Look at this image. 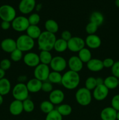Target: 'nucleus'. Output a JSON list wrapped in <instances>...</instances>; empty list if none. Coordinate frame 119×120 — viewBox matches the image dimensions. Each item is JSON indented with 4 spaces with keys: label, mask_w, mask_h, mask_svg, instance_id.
I'll list each match as a JSON object with an SVG mask.
<instances>
[{
    "label": "nucleus",
    "mask_w": 119,
    "mask_h": 120,
    "mask_svg": "<svg viewBox=\"0 0 119 120\" xmlns=\"http://www.w3.org/2000/svg\"><path fill=\"white\" fill-rule=\"evenodd\" d=\"M23 52L19 49H16L15 50L10 53V59L15 62H18L23 59Z\"/></svg>",
    "instance_id": "35"
},
{
    "label": "nucleus",
    "mask_w": 119,
    "mask_h": 120,
    "mask_svg": "<svg viewBox=\"0 0 119 120\" xmlns=\"http://www.w3.org/2000/svg\"><path fill=\"white\" fill-rule=\"evenodd\" d=\"M49 101L54 105H60L62 104L65 98V94L61 90L55 89L49 94Z\"/></svg>",
    "instance_id": "15"
},
{
    "label": "nucleus",
    "mask_w": 119,
    "mask_h": 120,
    "mask_svg": "<svg viewBox=\"0 0 119 120\" xmlns=\"http://www.w3.org/2000/svg\"><path fill=\"white\" fill-rule=\"evenodd\" d=\"M62 76L61 73L57 71H50L47 80L52 84H61L62 80Z\"/></svg>",
    "instance_id": "31"
},
{
    "label": "nucleus",
    "mask_w": 119,
    "mask_h": 120,
    "mask_svg": "<svg viewBox=\"0 0 119 120\" xmlns=\"http://www.w3.org/2000/svg\"><path fill=\"white\" fill-rule=\"evenodd\" d=\"M16 17V10L12 6L5 4L0 7V18L2 21L12 22Z\"/></svg>",
    "instance_id": "6"
},
{
    "label": "nucleus",
    "mask_w": 119,
    "mask_h": 120,
    "mask_svg": "<svg viewBox=\"0 0 119 120\" xmlns=\"http://www.w3.org/2000/svg\"><path fill=\"white\" fill-rule=\"evenodd\" d=\"M67 65L71 71L79 73L84 67V63L80 60L78 56H72L70 57L67 62Z\"/></svg>",
    "instance_id": "14"
},
{
    "label": "nucleus",
    "mask_w": 119,
    "mask_h": 120,
    "mask_svg": "<svg viewBox=\"0 0 119 120\" xmlns=\"http://www.w3.org/2000/svg\"><path fill=\"white\" fill-rule=\"evenodd\" d=\"M63 117L70 116L72 111V107L68 104H61L56 109Z\"/></svg>",
    "instance_id": "30"
},
{
    "label": "nucleus",
    "mask_w": 119,
    "mask_h": 120,
    "mask_svg": "<svg viewBox=\"0 0 119 120\" xmlns=\"http://www.w3.org/2000/svg\"><path fill=\"white\" fill-rule=\"evenodd\" d=\"M118 83H119V78L118 79Z\"/></svg>",
    "instance_id": "53"
},
{
    "label": "nucleus",
    "mask_w": 119,
    "mask_h": 120,
    "mask_svg": "<svg viewBox=\"0 0 119 120\" xmlns=\"http://www.w3.org/2000/svg\"><path fill=\"white\" fill-rule=\"evenodd\" d=\"M23 60L24 64L30 68H36L40 63L38 54L33 52H28L23 55Z\"/></svg>",
    "instance_id": "11"
},
{
    "label": "nucleus",
    "mask_w": 119,
    "mask_h": 120,
    "mask_svg": "<svg viewBox=\"0 0 119 120\" xmlns=\"http://www.w3.org/2000/svg\"><path fill=\"white\" fill-rule=\"evenodd\" d=\"M90 22L94 23L98 26L102 25L104 22V16L100 12L94 11L91 14Z\"/></svg>",
    "instance_id": "26"
},
{
    "label": "nucleus",
    "mask_w": 119,
    "mask_h": 120,
    "mask_svg": "<svg viewBox=\"0 0 119 120\" xmlns=\"http://www.w3.org/2000/svg\"><path fill=\"white\" fill-rule=\"evenodd\" d=\"M18 81L20 83H24V82L27 81V77L24 75L19 76L18 78Z\"/></svg>",
    "instance_id": "46"
},
{
    "label": "nucleus",
    "mask_w": 119,
    "mask_h": 120,
    "mask_svg": "<svg viewBox=\"0 0 119 120\" xmlns=\"http://www.w3.org/2000/svg\"><path fill=\"white\" fill-rule=\"evenodd\" d=\"M9 111L12 116H19L23 111L22 101L14 100L10 103L9 107Z\"/></svg>",
    "instance_id": "21"
},
{
    "label": "nucleus",
    "mask_w": 119,
    "mask_h": 120,
    "mask_svg": "<svg viewBox=\"0 0 119 120\" xmlns=\"http://www.w3.org/2000/svg\"><path fill=\"white\" fill-rule=\"evenodd\" d=\"M98 29V26L94 23L89 22L85 27V31L88 35L95 34Z\"/></svg>",
    "instance_id": "38"
},
{
    "label": "nucleus",
    "mask_w": 119,
    "mask_h": 120,
    "mask_svg": "<svg viewBox=\"0 0 119 120\" xmlns=\"http://www.w3.org/2000/svg\"><path fill=\"white\" fill-rule=\"evenodd\" d=\"M111 105L114 110L117 111H119V94L114 96L111 100Z\"/></svg>",
    "instance_id": "41"
},
{
    "label": "nucleus",
    "mask_w": 119,
    "mask_h": 120,
    "mask_svg": "<svg viewBox=\"0 0 119 120\" xmlns=\"http://www.w3.org/2000/svg\"><path fill=\"white\" fill-rule=\"evenodd\" d=\"M1 48L5 52L10 53L17 49L16 41L12 38L4 39L1 43Z\"/></svg>",
    "instance_id": "17"
},
{
    "label": "nucleus",
    "mask_w": 119,
    "mask_h": 120,
    "mask_svg": "<svg viewBox=\"0 0 119 120\" xmlns=\"http://www.w3.org/2000/svg\"><path fill=\"white\" fill-rule=\"evenodd\" d=\"M112 69V73L113 76H115L116 77L119 78V61L114 62V64L111 68Z\"/></svg>",
    "instance_id": "42"
},
{
    "label": "nucleus",
    "mask_w": 119,
    "mask_h": 120,
    "mask_svg": "<svg viewBox=\"0 0 119 120\" xmlns=\"http://www.w3.org/2000/svg\"><path fill=\"white\" fill-rule=\"evenodd\" d=\"M29 25L28 18L24 16H16L11 22V26L13 29L19 32L26 31Z\"/></svg>",
    "instance_id": "8"
},
{
    "label": "nucleus",
    "mask_w": 119,
    "mask_h": 120,
    "mask_svg": "<svg viewBox=\"0 0 119 120\" xmlns=\"http://www.w3.org/2000/svg\"><path fill=\"white\" fill-rule=\"evenodd\" d=\"M49 66L52 71L61 73L66 69L67 66V62L65 59L62 56H55L52 57Z\"/></svg>",
    "instance_id": "10"
},
{
    "label": "nucleus",
    "mask_w": 119,
    "mask_h": 120,
    "mask_svg": "<svg viewBox=\"0 0 119 120\" xmlns=\"http://www.w3.org/2000/svg\"><path fill=\"white\" fill-rule=\"evenodd\" d=\"M75 99L77 103L82 106L89 105L92 100L91 91L85 87L79 88L75 93Z\"/></svg>",
    "instance_id": "4"
},
{
    "label": "nucleus",
    "mask_w": 119,
    "mask_h": 120,
    "mask_svg": "<svg viewBox=\"0 0 119 120\" xmlns=\"http://www.w3.org/2000/svg\"><path fill=\"white\" fill-rule=\"evenodd\" d=\"M26 32V35L34 40L37 39L42 32L38 25H29Z\"/></svg>",
    "instance_id": "23"
},
{
    "label": "nucleus",
    "mask_w": 119,
    "mask_h": 120,
    "mask_svg": "<svg viewBox=\"0 0 119 120\" xmlns=\"http://www.w3.org/2000/svg\"><path fill=\"white\" fill-rule=\"evenodd\" d=\"M78 57L84 63H87L92 59V53L88 48H84L78 52Z\"/></svg>",
    "instance_id": "27"
},
{
    "label": "nucleus",
    "mask_w": 119,
    "mask_h": 120,
    "mask_svg": "<svg viewBox=\"0 0 119 120\" xmlns=\"http://www.w3.org/2000/svg\"><path fill=\"white\" fill-rule=\"evenodd\" d=\"M30 25H37L40 21V16L37 13H33L28 18Z\"/></svg>",
    "instance_id": "37"
},
{
    "label": "nucleus",
    "mask_w": 119,
    "mask_h": 120,
    "mask_svg": "<svg viewBox=\"0 0 119 120\" xmlns=\"http://www.w3.org/2000/svg\"><path fill=\"white\" fill-rule=\"evenodd\" d=\"M44 28L46 29V31L53 34H56L59 30V25L58 23L52 19H49L46 21L44 23Z\"/></svg>",
    "instance_id": "22"
},
{
    "label": "nucleus",
    "mask_w": 119,
    "mask_h": 120,
    "mask_svg": "<svg viewBox=\"0 0 119 120\" xmlns=\"http://www.w3.org/2000/svg\"><path fill=\"white\" fill-rule=\"evenodd\" d=\"M80 83V76L78 73L69 70L62 76L61 84L67 90H72L78 87Z\"/></svg>",
    "instance_id": "2"
},
{
    "label": "nucleus",
    "mask_w": 119,
    "mask_h": 120,
    "mask_svg": "<svg viewBox=\"0 0 119 120\" xmlns=\"http://www.w3.org/2000/svg\"><path fill=\"white\" fill-rule=\"evenodd\" d=\"M22 103H23V111H25L28 113H30L33 111L35 109V104L32 100L28 98L22 101Z\"/></svg>",
    "instance_id": "33"
},
{
    "label": "nucleus",
    "mask_w": 119,
    "mask_h": 120,
    "mask_svg": "<svg viewBox=\"0 0 119 120\" xmlns=\"http://www.w3.org/2000/svg\"><path fill=\"white\" fill-rule=\"evenodd\" d=\"M11 26V22H7V21H2L1 23V28L3 30H8Z\"/></svg>",
    "instance_id": "45"
},
{
    "label": "nucleus",
    "mask_w": 119,
    "mask_h": 120,
    "mask_svg": "<svg viewBox=\"0 0 119 120\" xmlns=\"http://www.w3.org/2000/svg\"><path fill=\"white\" fill-rule=\"evenodd\" d=\"M5 75V71H4L1 68H0V80L4 78Z\"/></svg>",
    "instance_id": "48"
},
{
    "label": "nucleus",
    "mask_w": 119,
    "mask_h": 120,
    "mask_svg": "<svg viewBox=\"0 0 119 120\" xmlns=\"http://www.w3.org/2000/svg\"><path fill=\"white\" fill-rule=\"evenodd\" d=\"M45 120H63V116L56 109H54L47 114Z\"/></svg>",
    "instance_id": "36"
},
{
    "label": "nucleus",
    "mask_w": 119,
    "mask_h": 120,
    "mask_svg": "<svg viewBox=\"0 0 119 120\" xmlns=\"http://www.w3.org/2000/svg\"><path fill=\"white\" fill-rule=\"evenodd\" d=\"M103 61V64L104 68H112L113 65L114 63V61L112 58H106Z\"/></svg>",
    "instance_id": "43"
},
{
    "label": "nucleus",
    "mask_w": 119,
    "mask_h": 120,
    "mask_svg": "<svg viewBox=\"0 0 119 120\" xmlns=\"http://www.w3.org/2000/svg\"><path fill=\"white\" fill-rule=\"evenodd\" d=\"M50 73V68L49 65L40 63L35 68L33 75L35 78L43 82L47 81Z\"/></svg>",
    "instance_id": "7"
},
{
    "label": "nucleus",
    "mask_w": 119,
    "mask_h": 120,
    "mask_svg": "<svg viewBox=\"0 0 119 120\" xmlns=\"http://www.w3.org/2000/svg\"><path fill=\"white\" fill-rule=\"evenodd\" d=\"M61 38H62L63 39L65 40L66 41H68L72 37V35H71V33L70 32L69 30H65L64 31L62 32L61 35Z\"/></svg>",
    "instance_id": "44"
},
{
    "label": "nucleus",
    "mask_w": 119,
    "mask_h": 120,
    "mask_svg": "<svg viewBox=\"0 0 119 120\" xmlns=\"http://www.w3.org/2000/svg\"><path fill=\"white\" fill-rule=\"evenodd\" d=\"M53 49L58 53L64 52L66 49H68L67 41L62 38L57 39Z\"/></svg>",
    "instance_id": "28"
},
{
    "label": "nucleus",
    "mask_w": 119,
    "mask_h": 120,
    "mask_svg": "<svg viewBox=\"0 0 119 120\" xmlns=\"http://www.w3.org/2000/svg\"><path fill=\"white\" fill-rule=\"evenodd\" d=\"M117 112L112 107H105L100 112V118L102 120H117Z\"/></svg>",
    "instance_id": "18"
},
{
    "label": "nucleus",
    "mask_w": 119,
    "mask_h": 120,
    "mask_svg": "<svg viewBox=\"0 0 119 120\" xmlns=\"http://www.w3.org/2000/svg\"></svg>",
    "instance_id": "54"
},
{
    "label": "nucleus",
    "mask_w": 119,
    "mask_h": 120,
    "mask_svg": "<svg viewBox=\"0 0 119 120\" xmlns=\"http://www.w3.org/2000/svg\"><path fill=\"white\" fill-rule=\"evenodd\" d=\"M40 109L44 114H49L54 110V105L49 100H44L40 104Z\"/></svg>",
    "instance_id": "32"
},
{
    "label": "nucleus",
    "mask_w": 119,
    "mask_h": 120,
    "mask_svg": "<svg viewBox=\"0 0 119 120\" xmlns=\"http://www.w3.org/2000/svg\"><path fill=\"white\" fill-rule=\"evenodd\" d=\"M17 49L22 52H28L35 47V40L29 37L26 34H23L19 36L16 41Z\"/></svg>",
    "instance_id": "3"
},
{
    "label": "nucleus",
    "mask_w": 119,
    "mask_h": 120,
    "mask_svg": "<svg viewBox=\"0 0 119 120\" xmlns=\"http://www.w3.org/2000/svg\"><path fill=\"white\" fill-rule=\"evenodd\" d=\"M12 93L15 100L23 101L29 97V91L25 83H18L14 87Z\"/></svg>",
    "instance_id": "5"
},
{
    "label": "nucleus",
    "mask_w": 119,
    "mask_h": 120,
    "mask_svg": "<svg viewBox=\"0 0 119 120\" xmlns=\"http://www.w3.org/2000/svg\"><path fill=\"white\" fill-rule=\"evenodd\" d=\"M115 5L117 7L119 8V0H116L115 1Z\"/></svg>",
    "instance_id": "51"
},
{
    "label": "nucleus",
    "mask_w": 119,
    "mask_h": 120,
    "mask_svg": "<svg viewBox=\"0 0 119 120\" xmlns=\"http://www.w3.org/2000/svg\"><path fill=\"white\" fill-rule=\"evenodd\" d=\"M86 67L89 70L92 72H99L103 69V61L99 59L92 58L86 63Z\"/></svg>",
    "instance_id": "19"
},
{
    "label": "nucleus",
    "mask_w": 119,
    "mask_h": 120,
    "mask_svg": "<svg viewBox=\"0 0 119 120\" xmlns=\"http://www.w3.org/2000/svg\"><path fill=\"white\" fill-rule=\"evenodd\" d=\"M36 9H37V11H39L40 9H41V8H42V5L41 4L36 5Z\"/></svg>",
    "instance_id": "50"
},
{
    "label": "nucleus",
    "mask_w": 119,
    "mask_h": 120,
    "mask_svg": "<svg viewBox=\"0 0 119 120\" xmlns=\"http://www.w3.org/2000/svg\"><path fill=\"white\" fill-rule=\"evenodd\" d=\"M68 49L72 52H79L85 47V40L79 36H72L67 42Z\"/></svg>",
    "instance_id": "9"
},
{
    "label": "nucleus",
    "mask_w": 119,
    "mask_h": 120,
    "mask_svg": "<svg viewBox=\"0 0 119 120\" xmlns=\"http://www.w3.org/2000/svg\"><path fill=\"white\" fill-rule=\"evenodd\" d=\"M104 85L108 90H114L119 86L118 78L114 76H109L104 79Z\"/></svg>",
    "instance_id": "25"
},
{
    "label": "nucleus",
    "mask_w": 119,
    "mask_h": 120,
    "mask_svg": "<svg viewBox=\"0 0 119 120\" xmlns=\"http://www.w3.org/2000/svg\"><path fill=\"white\" fill-rule=\"evenodd\" d=\"M36 6V0H21L19 4V10L24 15L29 14Z\"/></svg>",
    "instance_id": "12"
},
{
    "label": "nucleus",
    "mask_w": 119,
    "mask_h": 120,
    "mask_svg": "<svg viewBox=\"0 0 119 120\" xmlns=\"http://www.w3.org/2000/svg\"><path fill=\"white\" fill-rule=\"evenodd\" d=\"M11 66V62L8 59H4L0 62V68L4 71L9 70Z\"/></svg>",
    "instance_id": "40"
},
{
    "label": "nucleus",
    "mask_w": 119,
    "mask_h": 120,
    "mask_svg": "<svg viewBox=\"0 0 119 120\" xmlns=\"http://www.w3.org/2000/svg\"><path fill=\"white\" fill-rule=\"evenodd\" d=\"M37 40L38 49L40 51H50L53 49L57 38L55 34H51L45 30L42 32Z\"/></svg>",
    "instance_id": "1"
},
{
    "label": "nucleus",
    "mask_w": 119,
    "mask_h": 120,
    "mask_svg": "<svg viewBox=\"0 0 119 120\" xmlns=\"http://www.w3.org/2000/svg\"><path fill=\"white\" fill-rule=\"evenodd\" d=\"M109 90L104 84L97 86L93 90L92 97L97 101H103L108 96Z\"/></svg>",
    "instance_id": "13"
},
{
    "label": "nucleus",
    "mask_w": 119,
    "mask_h": 120,
    "mask_svg": "<svg viewBox=\"0 0 119 120\" xmlns=\"http://www.w3.org/2000/svg\"><path fill=\"white\" fill-rule=\"evenodd\" d=\"M42 90L45 93H50L53 90V86H52V83L49 82L48 80L42 82Z\"/></svg>",
    "instance_id": "39"
},
{
    "label": "nucleus",
    "mask_w": 119,
    "mask_h": 120,
    "mask_svg": "<svg viewBox=\"0 0 119 120\" xmlns=\"http://www.w3.org/2000/svg\"><path fill=\"white\" fill-rule=\"evenodd\" d=\"M4 102V98H3V96L2 95L0 94V105H2V103Z\"/></svg>",
    "instance_id": "49"
},
{
    "label": "nucleus",
    "mask_w": 119,
    "mask_h": 120,
    "mask_svg": "<svg viewBox=\"0 0 119 120\" xmlns=\"http://www.w3.org/2000/svg\"><path fill=\"white\" fill-rule=\"evenodd\" d=\"M117 120H119V111L117 112Z\"/></svg>",
    "instance_id": "52"
},
{
    "label": "nucleus",
    "mask_w": 119,
    "mask_h": 120,
    "mask_svg": "<svg viewBox=\"0 0 119 120\" xmlns=\"http://www.w3.org/2000/svg\"><path fill=\"white\" fill-rule=\"evenodd\" d=\"M11 89V84L8 79L3 78L0 80V94L2 96L9 93Z\"/></svg>",
    "instance_id": "24"
},
{
    "label": "nucleus",
    "mask_w": 119,
    "mask_h": 120,
    "mask_svg": "<svg viewBox=\"0 0 119 120\" xmlns=\"http://www.w3.org/2000/svg\"><path fill=\"white\" fill-rule=\"evenodd\" d=\"M97 86L96 78L94 77H89L86 79L85 82V87L88 90L92 91Z\"/></svg>",
    "instance_id": "34"
},
{
    "label": "nucleus",
    "mask_w": 119,
    "mask_h": 120,
    "mask_svg": "<svg viewBox=\"0 0 119 120\" xmlns=\"http://www.w3.org/2000/svg\"><path fill=\"white\" fill-rule=\"evenodd\" d=\"M38 56H39L40 63L47 64V65L50 64L51 60H52V57H53L50 51H46V50L40 51Z\"/></svg>",
    "instance_id": "29"
},
{
    "label": "nucleus",
    "mask_w": 119,
    "mask_h": 120,
    "mask_svg": "<svg viewBox=\"0 0 119 120\" xmlns=\"http://www.w3.org/2000/svg\"><path fill=\"white\" fill-rule=\"evenodd\" d=\"M96 81L97 86L104 84V79L103 78H102V77H97V78H96Z\"/></svg>",
    "instance_id": "47"
},
{
    "label": "nucleus",
    "mask_w": 119,
    "mask_h": 120,
    "mask_svg": "<svg viewBox=\"0 0 119 120\" xmlns=\"http://www.w3.org/2000/svg\"><path fill=\"white\" fill-rule=\"evenodd\" d=\"M26 85L29 93H36L42 90V82L34 77L29 80Z\"/></svg>",
    "instance_id": "20"
},
{
    "label": "nucleus",
    "mask_w": 119,
    "mask_h": 120,
    "mask_svg": "<svg viewBox=\"0 0 119 120\" xmlns=\"http://www.w3.org/2000/svg\"><path fill=\"white\" fill-rule=\"evenodd\" d=\"M85 45L92 49H98L102 45L101 39L96 34L88 35L85 39Z\"/></svg>",
    "instance_id": "16"
}]
</instances>
